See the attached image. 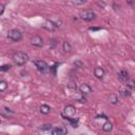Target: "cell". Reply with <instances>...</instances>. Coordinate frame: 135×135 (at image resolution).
Returning a JSON list of instances; mask_svg holds the SVG:
<instances>
[{
  "label": "cell",
  "mask_w": 135,
  "mask_h": 135,
  "mask_svg": "<svg viewBox=\"0 0 135 135\" xmlns=\"http://www.w3.org/2000/svg\"><path fill=\"white\" fill-rule=\"evenodd\" d=\"M40 130L41 131H52L53 129H52V126L51 125H44V126H42L40 128Z\"/></svg>",
  "instance_id": "obj_21"
},
{
  "label": "cell",
  "mask_w": 135,
  "mask_h": 135,
  "mask_svg": "<svg viewBox=\"0 0 135 135\" xmlns=\"http://www.w3.org/2000/svg\"><path fill=\"white\" fill-rule=\"evenodd\" d=\"M79 91H80L81 94L86 95V94L92 93V88L89 86V84H87V83H82V84H80V87H79Z\"/></svg>",
  "instance_id": "obj_9"
},
{
  "label": "cell",
  "mask_w": 135,
  "mask_h": 135,
  "mask_svg": "<svg viewBox=\"0 0 135 135\" xmlns=\"http://www.w3.org/2000/svg\"><path fill=\"white\" fill-rule=\"evenodd\" d=\"M118 77H119V79L120 80H123V81H127L130 77H129V73L126 71V70H120L119 72H118Z\"/></svg>",
  "instance_id": "obj_11"
},
{
  "label": "cell",
  "mask_w": 135,
  "mask_h": 135,
  "mask_svg": "<svg viewBox=\"0 0 135 135\" xmlns=\"http://www.w3.org/2000/svg\"><path fill=\"white\" fill-rule=\"evenodd\" d=\"M11 68H12L11 64H3V65H1V68H0V71H1V72H5V71H9Z\"/></svg>",
  "instance_id": "obj_20"
},
{
  "label": "cell",
  "mask_w": 135,
  "mask_h": 135,
  "mask_svg": "<svg viewBox=\"0 0 135 135\" xmlns=\"http://www.w3.org/2000/svg\"><path fill=\"white\" fill-rule=\"evenodd\" d=\"M86 2H87L86 0H73L72 4H74V5H81V4H84Z\"/></svg>",
  "instance_id": "obj_19"
},
{
  "label": "cell",
  "mask_w": 135,
  "mask_h": 135,
  "mask_svg": "<svg viewBox=\"0 0 135 135\" xmlns=\"http://www.w3.org/2000/svg\"><path fill=\"white\" fill-rule=\"evenodd\" d=\"M31 43L34 46H37V48H41L43 45V39L40 36H34L31 39Z\"/></svg>",
  "instance_id": "obj_7"
},
{
  "label": "cell",
  "mask_w": 135,
  "mask_h": 135,
  "mask_svg": "<svg viewBox=\"0 0 135 135\" xmlns=\"http://www.w3.org/2000/svg\"><path fill=\"white\" fill-rule=\"evenodd\" d=\"M39 110H40V113H41V114H44V115H48V114L51 112V108H50L48 105H42Z\"/></svg>",
  "instance_id": "obj_12"
},
{
  "label": "cell",
  "mask_w": 135,
  "mask_h": 135,
  "mask_svg": "<svg viewBox=\"0 0 135 135\" xmlns=\"http://www.w3.org/2000/svg\"><path fill=\"white\" fill-rule=\"evenodd\" d=\"M109 103L112 104V105H116V104L118 103V97H117L115 94L110 95V97H109Z\"/></svg>",
  "instance_id": "obj_15"
},
{
  "label": "cell",
  "mask_w": 135,
  "mask_h": 135,
  "mask_svg": "<svg viewBox=\"0 0 135 135\" xmlns=\"http://www.w3.org/2000/svg\"><path fill=\"white\" fill-rule=\"evenodd\" d=\"M13 60L17 65H23L29 60V55L23 52H16L13 55Z\"/></svg>",
  "instance_id": "obj_1"
},
{
  "label": "cell",
  "mask_w": 135,
  "mask_h": 135,
  "mask_svg": "<svg viewBox=\"0 0 135 135\" xmlns=\"http://www.w3.org/2000/svg\"><path fill=\"white\" fill-rule=\"evenodd\" d=\"M94 75L98 79H103L104 76H105V70L103 69V68L97 66V68H95V69H94Z\"/></svg>",
  "instance_id": "obj_10"
},
{
  "label": "cell",
  "mask_w": 135,
  "mask_h": 135,
  "mask_svg": "<svg viewBox=\"0 0 135 135\" xmlns=\"http://www.w3.org/2000/svg\"><path fill=\"white\" fill-rule=\"evenodd\" d=\"M8 37L11 40L15 41V42H18V41H20L22 39V34L18 30H11V31H9Z\"/></svg>",
  "instance_id": "obj_2"
},
{
  "label": "cell",
  "mask_w": 135,
  "mask_h": 135,
  "mask_svg": "<svg viewBox=\"0 0 135 135\" xmlns=\"http://www.w3.org/2000/svg\"><path fill=\"white\" fill-rule=\"evenodd\" d=\"M79 17L82 19V20H86V21H92V20H94L95 19V17H96V15H95V13L93 12V11H82L81 13H80V15H79Z\"/></svg>",
  "instance_id": "obj_3"
},
{
  "label": "cell",
  "mask_w": 135,
  "mask_h": 135,
  "mask_svg": "<svg viewBox=\"0 0 135 135\" xmlns=\"http://www.w3.org/2000/svg\"><path fill=\"white\" fill-rule=\"evenodd\" d=\"M120 94H122L124 97H129V96L131 95V92H130L129 90H127V89H122V90H120Z\"/></svg>",
  "instance_id": "obj_18"
},
{
  "label": "cell",
  "mask_w": 135,
  "mask_h": 135,
  "mask_svg": "<svg viewBox=\"0 0 135 135\" xmlns=\"http://www.w3.org/2000/svg\"><path fill=\"white\" fill-rule=\"evenodd\" d=\"M97 30H100L99 28H90V31H97Z\"/></svg>",
  "instance_id": "obj_24"
},
{
  "label": "cell",
  "mask_w": 135,
  "mask_h": 135,
  "mask_svg": "<svg viewBox=\"0 0 135 135\" xmlns=\"http://www.w3.org/2000/svg\"><path fill=\"white\" fill-rule=\"evenodd\" d=\"M112 129H113V125H112V123H110V122L105 123L104 126H103V130H104L105 132H110V131H112Z\"/></svg>",
  "instance_id": "obj_13"
},
{
  "label": "cell",
  "mask_w": 135,
  "mask_h": 135,
  "mask_svg": "<svg viewBox=\"0 0 135 135\" xmlns=\"http://www.w3.org/2000/svg\"><path fill=\"white\" fill-rule=\"evenodd\" d=\"M68 133V130L66 128L64 127H57V128H54L52 130V132H51V134L52 135H66Z\"/></svg>",
  "instance_id": "obj_8"
},
{
  "label": "cell",
  "mask_w": 135,
  "mask_h": 135,
  "mask_svg": "<svg viewBox=\"0 0 135 135\" xmlns=\"http://www.w3.org/2000/svg\"><path fill=\"white\" fill-rule=\"evenodd\" d=\"M34 64L36 65V68L40 72H46L49 70L48 63L45 61H43V60H35V61H34Z\"/></svg>",
  "instance_id": "obj_5"
},
{
  "label": "cell",
  "mask_w": 135,
  "mask_h": 135,
  "mask_svg": "<svg viewBox=\"0 0 135 135\" xmlns=\"http://www.w3.org/2000/svg\"><path fill=\"white\" fill-rule=\"evenodd\" d=\"M4 4H2V3H0V16H1L2 14H3V12H4Z\"/></svg>",
  "instance_id": "obj_22"
},
{
  "label": "cell",
  "mask_w": 135,
  "mask_h": 135,
  "mask_svg": "<svg viewBox=\"0 0 135 135\" xmlns=\"http://www.w3.org/2000/svg\"><path fill=\"white\" fill-rule=\"evenodd\" d=\"M50 45H51V48H54L56 45V40L55 39H51L50 40Z\"/></svg>",
  "instance_id": "obj_23"
},
{
  "label": "cell",
  "mask_w": 135,
  "mask_h": 135,
  "mask_svg": "<svg viewBox=\"0 0 135 135\" xmlns=\"http://www.w3.org/2000/svg\"><path fill=\"white\" fill-rule=\"evenodd\" d=\"M62 49H63V51H64L65 53H69V52H71L72 46H71V44L68 42V41H64V42L62 43Z\"/></svg>",
  "instance_id": "obj_14"
},
{
  "label": "cell",
  "mask_w": 135,
  "mask_h": 135,
  "mask_svg": "<svg viewBox=\"0 0 135 135\" xmlns=\"http://www.w3.org/2000/svg\"><path fill=\"white\" fill-rule=\"evenodd\" d=\"M6 88H8V82L4 81V80H1V81H0V91L3 92V91L6 90Z\"/></svg>",
  "instance_id": "obj_17"
},
{
  "label": "cell",
  "mask_w": 135,
  "mask_h": 135,
  "mask_svg": "<svg viewBox=\"0 0 135 135\" xmlns=\"http://www.w3.org/2000/svg\"><path fill=\"white\" fill-rule=\"evenodd\" d=\"M126 86L128 88H131V89H135V80L129 78L127 81H126Z\"/></svg>",
  "instance_id": "obj_16"
},
{
  "label": "cell",
  "mask_w": 135,
  "mask_h": 135,
  "mask_svg": "<svg viewBox=\"0 0 135 135\" xmlns=\"http://www.w3.org/2000/svg\"><path fill=\"white\" fill-rule=\"evenodd\" d=\"M75 113H76V109H75L74 106H71V105L66 106V107L64 108V110H63V115H64L66 118L73 116Z\"/></svg>",
  "instance_id": "obj_6"
},
{
  "label": "cell",
  "mask_w": 135,
  "mask_h": 135,
  "mask_svg": "<svg viewBox=\"0 0 135 135\" xmlns=\"http://www.w3.org/2000/svg\"><path fill=\"white\" fill-rule=\"evenodd\" d=\"M42 28L49 32H54L58 26L56 25V23L54 21H51V20H45L43 23H42Z\"/></svg>",
  "instance_id": "obj_4"
}]
</instances>
